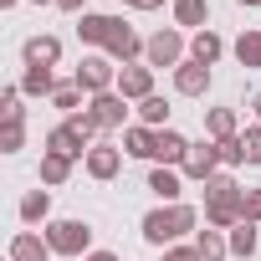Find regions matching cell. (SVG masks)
<instances>
[{"mask_svg":"<svg viewBox=\"0 0 261 261\" xmlns=\"http://www.w3.org/2000/svg\"><path fill=\"white\" fill-rule=\"evenodd\" d=\"M67 174H72V159H62V154H41V185H67Z\"/></svg>","mask_w":261,"mask_h":261,"instance_id":"23","label":"cell"},{"mask_svg":"<svg viewBox=\"0 0 261 261\" xmlns=\"http://www.w3.org/2000/svg\"><path fill=\"white\" fill-rule=\"evenodd\" d=\"M220 51H225V46H220V36H215V31H195V46H190V57H195V62L215 67V62H220Z\"/></svg>","mask_w":261,"mask_h":261,"instance_id":"20","label":"cell"},{"mask_svg":"<svg viewBox=\"0 0 261 261\" xmlns=\"http://www.w3.org/2000/svg\"><path fill=\"white\" fill-rule=\"evenodd\" d=\"M118 164H123V154H118L113 144H92V149H87V174H92V179H113Z\"/></svg>","mask_w":261,"mask_h":261,"instance_id":"12","label":"cell"},{"mask_svg":"<svg viewBox=\"0 0 261 261\" xmlns=\"http://www.w3.org/2000/svg\"><path fill=\"white\" fill-rule=\"evenodd\" d=\"M108 31H113V16H92V11H82V21H77V36H82V41L108 46Z\"/></svg>","mask_w":261,"mask_h":261,"instance_id":"17","label":"cell"},{"mask_svg":"<svg viewBox=\"0 0 261 261\" xmlns=\"http://www.w3.org/2000/svg\"><path fill=\"white\" fill-rule=\"evenodd\" d=\"M149 190H154L159 200H169V205H179V174H174L169 164H159V169L149 174Z\"/></svg>","mask_w":261,"mask_h":261,"instance_id":"19","label":"cell"},{"mask_svg":"<svg viewBox=\"0 0 261 261\" xmlns=\"http://www.w3.org/2000/svg\"><path fill=\"white\" fill-rule=\"evenodd\" d=\"M123 6H134V11H159L164 0H123Z\"/></svg>","mask_w":261,"mask_h":261,"instance_id":"35","label":"cell"},{"mask_svg":"<svg viewBox=\"0 0 261 261\" xmlns=\"http://www.w3.org/2000/svg\"><path fill=\"white\" fill-rule=\"evenodd\" d=\"M174 87H179L185 97H200V92L210 87V67H205V62H195V57H190V62H179V67H174Z\"/></svg>","mask_w":261,"mask_h":261,"instance_id":"10","label":"cell"},{"mask_svg":"<svg viewBox=\"0 0 261 261\" xmlns=\"http://www.w3.org/2000/svg\"><path fill=\"white\" fill-rule=\"evenodd\" d=\"M123 149L128 154H134V159H154V149H159V128H128V134H123Z\"/></svg>","mask_w":261,"mask_h":261,"instance_id":"14","label":"cell"},{"mask_svg":"<svg viewBox=\"0 0 261 261\" xmlns=\"http://www.w3.org/2000/svg\"><path fill=\"white\" fill-rule=\"evenodd\" d=\"M11 261H51V246H46L41 236H31V230H21V236L11 241Z\"/></svg>","mask_w":261,"mask_h":261,"instance_id":"15","label":"cell"},{"mask_svg":"<svg viewBox=\"0 0 261 261\" xmlns=\"http://www.w3.org/2000/svg\"><path fill=\"white\" fill-rule=\"evenodd\" d=\"M195 251H200V261H225L230 256V246L220 241V230H200L195 236Z\"/></svg>","mask_w":261,"mask_h":261,"instance_id":"21","label":"cell"},{"mask_svg":"<svg viewBox=\"0 0 261 261\" xmlns=\"http://www.w3.org/2000/svg\"><path fill=\"white\" fill-rule=\"evenodd\" d=\"M241 6H261V0H241Z\"/></svg>","mask_w":261,"mask_h":261,"instance_id":"41","label":"cell"},{"mask_svg":"<svg viewBox=\"0 0 261 261\" xmlns=\"http://www.w3.org/2000/svg\"><path fill=\"white\" fill-rule=\"evenodd\" d=\"M139 113H144V128H159V123L169 118V102H164V97H144Z\"/></svg>","mask_w":261,"mask_h":261,"instance_id":"30","label":"cell"},{"mask_svg":"<svg viewBox=\"0 0 261 261\" xmlns=\"http://www.w3.org/2000/svg\"><path fill=\"white\" fill-rule=\"evenodd\" d=\"M205 123H210V139H215V144L236 139V113H230V108H215V113H210Z\"/></svg>","mask_w":261,"mask_h":261,"instance_id":"26","label":"cell"},{"mask_svg":"<svg viewBox=\"0 0 261 261\" xmlns=\"http://www.w3.org/2000/svg\"><path fill=\"white\" fill-rule=\"evenodd\" d=\"M51 102H57V108H62L67 118H77V102H82V87H77V82H57Z\"/></svg>","mask_w":261,"mask_h":261,"instance_id":"28","label":"cell"},{"mask_svg":"<svg viewBox=\"0 0 261 261\" xmlns=\"http://www.w3.org/2000/svg\"><path fill=\"white\" fill-rule=\"evenodd\" d=\"M123 92H97L92 102H87V118H92V128H118L123 123Z\"/></svg>","mask_w":261,"mask_h":261,"instance_id":"8","label":"cell"},{"mask_svg":"<svg viewBox=\"0 0 261 261\" xmlns=\"http://www.w3.org/2000/svg\"><path fill=\"white\" fill-rule=\"evenodd\" d=\"M154 159L174 169V164H185V159H190V144L174 134V128H159V149H154Z\"/></svg>","mask_w":261,"mask_h":261,"instance_id":"13","label":"cell"},{"mask_svg":"<svg viewBox=\"0 0 261 261\" xmlns=\"http://www.w3.org/2000/svg\"><path fill=\"white\" fill-rule=\"evenodd\" d=\"M31 6H57V0H31Z\"/></svg>","mask_w":261,"mask_h":261,"instance_id":"38","label":"cell"},{"mask_svg":"<svg viewBox=\"0 0 261 261\" xmlns=\"http://www.w3.org/2000/svg\"><path fill=\"white\" fill-rule=\"evenodd\" d=\"M220 149V164H246V149H241V134L236 139H225V144H215Z\"/></svg>","mask_w":261,"mask_h":261,"instance_id":"32","label":"cell"},{"mask_svg":"<svg viewBox=\"0 0 261 261\" xmlns=\"http://www.w3.org/2000/svg\"><path fill=\"white\" fill-rule=\"evenodd\" d=\"M185 230H195V210L190 205H159V210L144 215V241H154V246H169Z\"/></svg>","mask_w":261,"mask_h":261,"instance_id":"2","label":"cell"},{"mask_svg":"<svg viewBox=\"0 0 261 261\" xmlns=\"http://www.w3.org/2000/svg\"><path fill=\"white\" fill-rule=\"evenodd\" d=\"M139 51H144V41H139V31L128 26V21H118V16H113V31H108V57L128 67V62H134Z\"/></svg>","mask_w":261,"mask_h":261,"instance_id":"7","label":"cell"},{"mask_svg":"<svg viewBox=\"0 0 261 261\" xmlns=\"http://www.w3.org/2000/svg\"><path fill=\"white\" fill-rule=\"evenodd\" d=\"M87 139H92V118H87V113H77V118L57 123L51 134H46V154H62V159H82Z\"/></svg>","mask_w":261,"mask_h":261,"instance_id":"3","label":"cell"},{"mask_svg":"<svg viewBox=\"0 0 261 261\" xmlns=\"http://www.w3.org/2000/svg\"><path fill=\"white\" fill-rule=\"evenodd\" d=\"M82 92H113L118 87V67H113V57H82V67H77V77H72Z\"/></svg>","mask_w":261,"mask_h":261,"instance_id":"5","label":"cell"},{"mask_svg":"<svg viewBox=\"0 0 261 261\" xmlns=\"http://www.w3.org/2000/svg\"><path fill=\"white\" fill-rule=\"evenodd\" d=\"M118 92L123 97H154V72L149 67H118Z\"/></svg>","mask_w":261,"mask_h":261,"instance_id":"11","label":"cell"},{"mask_svg":"<svg viewBox=\"0 0 261 261\" xmlns=\"http://www.w3.org/2000/svg\"><path fill=\"white\" fill-rule=\"evenodd\" d=\"M190 179H215L220 174V149L215 144H190V159L179 164Z\"/></svg>","mask_w":261,"mask_h":261,"instance_id":"9","label":"cell"},{"mask_svg":"<svg viewBox=\"0 0 261 261\" xmlns=\"http://www.w3.org/2000/svg\"><path fill=\"white\" fill-rule=\"evenodd\" d=\"M246 220H251V225L261 220V190H246Z\"/></svg>","mask_w":261,"mask_h":261,"instance_id":"33","label":"cell"},{"mask_svg":"<svg viewBox=\"0 0 261 261\" xmlns=\"http://www.w3.org/2000/svg\"><path fill=\"white\" fill-rule=\"evenodd\" d=\"M87 261H118V256H113V251H92Z\"/></svg>","mask_w":261,"mask_h":261,"instance_id":"37","label":"cell"},{"mask_svg":"<svg viewBox=\"0 0 261 261\" xmlns=\"http://www.w3.org/2000/svg\"><path fill=\"white\" fill-rule=\"evenodd\" d=\"M205 16H210L205 0H174V21H179V26H200V31H205Z\"/></svg>","mask_w":261,"mask_h":261,"instance_id":"22","label":"cell"},{"mask_svg":"<svg viewBox=\"0 0 261 261\" xmlns=\"http://www.w3.org/2000/svg\"><path fill=\"white\" fill-rule=\"evenodd\" d=\"M205 220L215 230H236L246 220V190L230 179V174H215L205 179Z\"/></svg>","mask_w":261,"mask_h":261,"instance_id":"1","label":"cell"},{"mask_svg":"<svg viewBox=\"0 0 261 261\" xmlns=\"http://www.w3.org/2000/svg\"><path fill=\"white\" fill-rule=\"evenodd\" d=\"M87 241H92V225H87V220H51V225H46V246H51L57 256H82Z\"/></svg>","mask_w":261,"mask_h":261,"instance_id":"4","label":"cell"},{"mask_svg":"<svg viewBox=\"0 0 261 261\" xmlns=\"http://www.w3.org/2000/svg\"><path fill=\"white\" fill-rule=\"evenodd\" d=\"M57 6H62V11H77V16H82V6H87V0H57Z\"/></svg>","mask_w":261,"mask_h":261,"instance_id":"36","label":"cell"},{"mask_svg":"<svg viewBox=\"0 0 261 261\" xmlns=\"http://www.w3.org/2000/svg\"><path fill=\"white\" fill-rule=\"evenodd\" d=\"M241 149H246V164H261V128H246V134H241Z\"/></svg>","mask_w":261,"mask_h":261,"instance_id":"31","label":"cell"},{"mask_svg":"<svg viewBox=\"0 0 261 261\" xmlns=\"http://www.w3.org/2000/svg\"><path fill=\"white\" fill-rule=\"evenodd\" d=\"M144 57H149V67H179V62H185L179 31H154V36L144 41Z\"/></svg>","mask_w":261,"mask_h":261,"instance_id":"6","label":"cell"},{"mask_svg":"<svg viewBox=\"0 0 261 261\" xmlns=\"http://www.w3.org/2000/svg\"><path fill=\"white\" fill-rule=\"evenodd\" d=\"M62 57V41L57 36H31L26 41V67H51Z\"/></svg>","mask_w":261,"mask_h":261,"instance_id":"16","label":"cell"},{"mask_svg":"<svg viewBox=\"0 0 261 261\" xmlns=\"http://www.w3.org/2000/svg\"><path fill=\"white\" fill-rule=\"evenodd\" d=\"M230 256H241V261L256 256V225H251V220H241V225L230 230Z\"/></svg>","mask_w":261,"mask_h":261,"instance_id":"24","label":"cell"},{"mask_svg":"<svg viewBox=\"0 0 261 261\" xmlns=\"http://www.w3.org/2000/svg\"><path fill=\"white\" fill-rule=\"evenodd\" d=\"M46 210H51V195L46 190H31L21 200V220H46Z\"/></svg>","mask_w":261,"mask_h":261,"instance_id":"29","label":"cell"},{"mask_svg":"<svg viewBox=\"0 0 261 261\" xmlns=\"http://www.w3.org/2000/svg\"><path fill=\"white\" fill-rule=\"evenodd\" d=\"M256 118H261V92H256Z\"/></svg>","mask_w":261,"mask_h":261,"instance_id":"39","label":"cell"},{"mask_svg":"<svg viewBox=\"0 0 261 261\" xmlns=\"http://www.w3.org/2000/svg\"><path fill=\"white\" fill-rule=\"evenodd\" d=\"M21 92H26V97H51V92H57V82H51V67H26V77H21Z\"/></svg>","mask_w":261,"mask_h":261,"instance_id":"18","label":"cell"},{"mask_svg":"<svg viewBox=\"0 0 261 261\" xmlns=\"http://www.w3.org/2000/svg\"><path fill=\"white\" fill-rule=\"evenodd\" d=\"M236 57H241L246 72H256V67H261V31H246V36L236 41Z\"/></svg>","mask_w":261,"mask_h":261,"instance_id":"25","label":"cell"},{"mask_svg":"<svg viewBox=\"0 0 261 261\" xmlns=\"http://www.w3.org/2000/svg\"><path fill=\"white\" fill-rule=\"evenodd\" d=\"M26 144V113L21 118H6V128H0V149H6V154H16Z\"/></svg>","mask_w":261,"mask_h":261,"instance_id":"27","label":"cell"},{"mask_svg":"<svg viewBox=\"0 0 261 261\" xmlns=\"http://www.w3.org/2000/svg\"><path fill=\"white\" fill-rule=\"evenodd\" d=\"M164 261H200V251L195 246H174V251H164Z\"/></svg>","mask_w":261,"mask_h":261,"instance_id":"34","label":"cell"},{"mask_svg":"<svg viewBox=\"0 0 261 261\" xmlns=\"http://www.w3.org/2000/svg\"><path fill=\"white\" fill-rule=\"evenodd\" d=\"M0 6H6V11H11V6H16V0H0Z\"/></svg>","mask_w":261,"mask_h":261,"instance_id":"40","label":"cell"}]
</instances>
